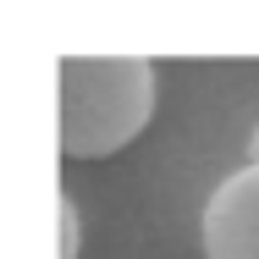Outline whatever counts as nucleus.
I'll list each match as a JSON object with an SVG mask.
<instances>
[{
	"label": "nucleus",
	"instance_id": "obj_1",
	"mask_svg": "<svg viewBox=\"0 0 259 259\" xmlns=\"http://www.w3.org/2000/svg\"><path fill=\"white\" fill-rule=\"evenodd\" d=\"M155 116L149 55H66L61 61V149L105 160L127 149Z\"/></svg>",
	"mask_w": 259,
	"mask_h": 259
},
{
	"label": "nucleus",
	"instance_id": "obj_2",
	"mask_svg": "<svg viewBox=\"0 0 259 259\" xmlns=\"http://www.w3.org/2000/svg\"><path fill=\"white\" fill-rule=\"evenodd\" d=\"M199 232H204V259H259V165L221 177Z\"/></svg>",
	"mask_w": 259,
	"mask_h": 259
},
{
	"label": "nucleus",
	"instance_id": "obj_3",
	"mask_svg": "<svg viewBox=\"0 0 259 259\" xmlns=\"http://www.w3.org/2000/svg\"><path fill=\"white\" fill-rule=\"evenodd\" d=\"M55 259H77V204L61 199V254Z\"/></svg>",
	"mask_w": 259,
	"mask_h": 259
},
{
	"label": "nucleus",
	"instance_id": "obj_4",
	"mask_svg": "<svg viewBox=\"0 0 259 259\" xmlns=\"http://www.w3.org/2000/svg\"><path fill=\"white\" fill-rule=\"evenodd\" d=\"M248 165H259V127H254V138H248Z\"/></svg>",
	"mask_w": 259,
	"mask_h": 259
}]
</instances>
